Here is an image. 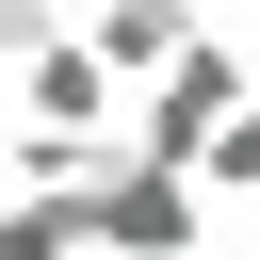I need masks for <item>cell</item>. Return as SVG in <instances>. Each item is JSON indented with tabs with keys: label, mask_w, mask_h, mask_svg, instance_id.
<instances>
[{
	"label": "cell",
	"mask_w": 260,
	"mask_h": 260,
	"mask_svg": "<svg viewBox=\"0 0 260 260\" xmlns=\"http://www.w3.org/2000/svg\"><path fill=\"white\" fill-rule=\"evenodd\" d=\"M16 81H32V130H98V146H130V130H114V65H98L81 32H49Z\"/></svg>",
	"instance_id": "cell-4"
},
{
	"label": "cell",
	"mask_w": 260,
	"mask_h": 260,
	"mask_svg": "<svg viewBox=\"0 0 260 260\" xmlns=\"http://www.w3.org/2000/svg\"><path fill=\"white\" fill-rule=\"evenodd\" d=\"M0 260H98V244H81V195H16V211H0Z\"/></svg>",
	"instance_id": "cell-5"
},
{
	"label": "cell",
	"mask_w": 260,
	"mask_h": 260,
	"mask_svg": "<svg viewBox=\"0 0 260 260\" xmlns=\"http://www.w3.org/2000/svg\"><path fill=\"white\" fill-rule=\"evenodd\" d=\"M244 98H260V65H244V49H228V32H195V49H179V65H162V81H146V114H130V146H146V162H179V179H195V162H211V130H228V114H244Z\"/></svg>",
	"instance_id": "cell-2"
},
{
	"label": "cell",
	"mask_w": 260,
	"mask_h": 260,
	"mask_svg": "<svg viewBox=\"0 0 260 260\" xmlns=\"http://www.w3.org/2000/svg\"><path fill=\"white\" fill-rule=\"evenodd\" d=\"M195 179H228V195H260V98H244V114L211 130V162H195Z\"/></svg>",
	"instance_id": "cell-6"
},
{
	"label": "cell",
	"mask_w": 260,
	"mask_h": 260,
	"mask_svg": "<svg viewBox=\"0 0 260 260\" xmlns=\"http://www.w3.org/2000/svg\"><path fill=\"white\" fill-rule=\"evenodd\" d=\"M81 244H98V260H195V244H211V211H195V179H179V162L98 146V162H81Z\"/></svg>",
	"instance_id": "cell-1"
},
{
	"label": "cell",
	"mask_w": 260,
	"mask_h": 260,
	"mask_svg": "<svg viewBox=\"0 0 260 260\" xmlns=\"http://www.w3.org/2000/svg\"><path fill=\"white\" fill-rule=\"evenodd\" d=\"M195 260H211V244H195Z\"/></svg>",
	"instance_id": "cell-8"
},
{
	"label": "cell",
	"mask_w": 260,
	"mask_h": 260,
	"mask_svg": "<svg viewBox=\"0 0 260 260\" xmlns=\"http://www.w3.org/2000/svg\"><path fill=\"white\" fill-rule=\"evenodd\" d=\"M49 32H65V16H49V0H0V65H32V49H49Z\"/></svg>",
	"instance_id": "cell-7"
},
{
	"label": "cell",
	"mask_w": 260,
	"mask_h": 260,
	"mask_svg": "<svg viewBox=\"0 0 260 260\" xmlns=\"http://www.w3.org/2000/svg\"><path fill=\"white\" fill-rule=\"evenodd\" d=\"M195 32H211L195 0H81V49H98L114 81H162V65L195 49Z\"/></svg>",
	"instance_id": "cell-3"
}]
</instances>
